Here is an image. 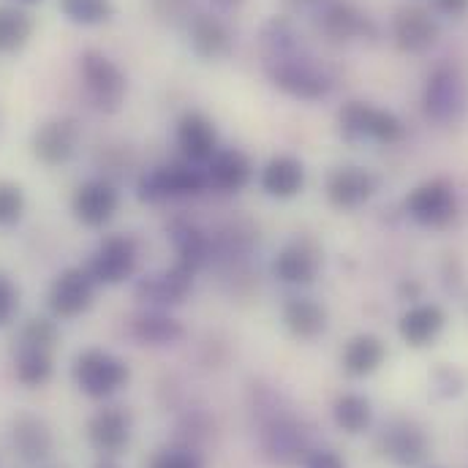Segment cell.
Returning <instances> with one entry per match:
<instances>
[{"label":"cell","mask_w":468,"mask_h":468,"mask_svg":"<svg viewBox=\"0 0 468 468\" xmlns=\"http://www.w3.org/2000/svg\"><path fill=\"white\" fill-rule=\"evenodd\" d=\"M25 216V191L16 183L0 180V227H14Z\"/></svg>","instance_id":"34"},{"label":"cell","mask_w":468,"mask_h":468,"mask_svg":"<svg viewBox=\"0 0 468 468\" xmlns=\"http://www.w3.org/2000/svg\"><path fill=\"white\" fill-rule=\"evenodd\" d=\"M403 207L414 224L425 229H444L458 216V194L447 177H431L409 191Z\"/></svg>","instance_id":"5"},{"label":"cell","mask_w":468,"mask_h":468,"mask_svg":"<svg viewBox=\"0 0 468 468\" xmlns=\"http://www.w3.org/2000/svg\"><path fill=\"white\" fill-rule=\"evenodd\" d=\"M188 44L202 60H221L232 52V33L218 16L194 14L188 19Z\"/></svg>","instance_id":"21"},{"label":"cell","mask_w":468,"mask_h":468,"mask_svg":"<svg viewBox=\"0 0 468 468\" xmlns=\"http://www.w3.org/2000/svg\"><path fill=\"white\" fill-rule=\"evenodd\" d=\"M207 186L218 188V191H242L253 175L250 158L237 150V147H218V153L207 161Z\"/></svg>","instance_id":"27"},{"label":"cell","mask_w":468,"mask_h":468,"mask_svg":"<svg viewBox=\"0 0 468 468\" xmlns=\"http://www.w3.org/2000/svg\"><path fill=\"white\" fill-rule=\"evenodd\" d=\"M439 22L436 16L422 5H406L392 19V38L400 52L406 55H422L439 41Z\"/></svg>","instance_id":"15"},{"label":"cell","mask_w":468,"mask_h":468,"mask_svg":"<svg viewBox=\"0 0 468 468\" xmlns=\"http://www.w3.org/2000/svg\"><path fill=\"white\" fill-rule=\"evenodd\" d=\"M169 239L177 250V261L186 264L188 270H199L210 261L213 256V242L210 237L202 232L199 227L188 224V221H175L169 227Z\"/></svg>","instance_id":"30"},{"label":"cell","mask_w":468,"mask_h":468,"mask_svg":"<svg viewBox=\"0 0 468 468\" xmlns=\"http://www.w3.org/2000/svg\"><path fill=\"white\" fill-rule=\"evenodd\" d=\"M289 3H292L294 8H308V5H319V3L324 5L327 0H289Z\"/></svg>","instance_id":"42"},{"label":"cell","mask_w":468,"mask_h":468,"mask_svg":"<svg viewBox=\"0 0 468 468\" xmlns=\"http://www.w3.org/2000/svg\"><path fill=\"white\" fill-rule=\"evenodd\" d=\"M425 115L436 122H455L466 115L468 88L463 74L455 66H439L425 82L422 90Z\"/></svg>","instance_id":"8"},{"label":"cell","mask_w":468,"mask_h":468,"mask_svg":"<svg viewBox=\"0 0 468 468\" xmlns=\"http://www.w3.org/2000/svg\"><path fill=\"white\" fill-rule=\"evenodd\" d=\"M147 468H205V463L191 447H164L150 458Z\"/></svg>","instance_id":"35"},{"label":"cell","mask_w":468,"mask_h":468,"mask_svg":"<svg viewBox=\"0 0 468 468\" xmlns=\"http://www.w3.org/2000/svg\"><path fill=\"white\" fill-rule=\"evenodd\" d=\"M128 333L133 341H139L144 346H175L186 338V327L175 316L164 314L161 308L131 316Z\"/></svg>","instance_id":"26"},{"label":"cell","mask_w":468,"mask_h":468,"mask_svg":"<svg viewBox=\"0 0 468 468\" xmlns=\"http://www.w3.org/2000/svg\"><path fill=\"white\" fill-rule=\"evenodd\" d=\"M80 77L88 99L101 112H117L128 93V80L115 60L99 49H88L80 55Z\"/></svg>","instance_id":"4"},{"label":"cell","mask_w":468,"mask_h":468,"mask_svg":"<svg viewBox=\"0 0 468 468\" xmlns=\"http://www.w3.org/2000/svg\"><path fill=\"white\" fill-rule=\"evenodd\" d=\"M136 264H139V250H136L133 237H128V234H110L93 250L88 270H90L96 283L117 286V283L128 281L136 272Z\"/></svg>","instance_id":"12"},{"label":"cell","mask_w":468,"mask_h":468,"mask_svg":"<svg viewBox=\"0 0 468 468\" xmlns=\"http://www.w3.org/2000/svg\"><path fill=\"white\" fill-rule=\"evenodd\" d=\"M33 36V19L27 11L14 5H0V55L19 52Z\"/></svg>","instance_id":"32"},{"label":"cell","mask_w":468,"mask_h":468,"mask_svg":"<svg viewBox=\"0 0 468 468\" xmlns=\"http://www.w3.org/2000/svg\"><path fill=\"white\" fill-rule=\"evenodd\" d=\"M283 324L297 341H314L327 330V308L314 297H289L283 305Z\"/></svg>","instance_id":"28"},{"label":"cell","mask_w":468,"mask_h":468,"mask_svg":"<svg viewBox=\"0 0 468 468\" xmlns=\"http://www.w3.org/2000/svg\"><path fill=\"white\" fill-rule=\"evenodd\" d=\"M378 450L387 461H392L400 468L420 466L428 452H431V441L425 436V431L406 417H392L381 433H378Z\"/></svg>","instance_id":"11"},{"label":"cell","mask_w":468,"mask_h":468,"mask_svg":"<svg viewBox=\"0 0 468 468\" xmlns=\"http://www.w3.org/2000/svg\"><path fill=\"white\" fill-rule=\"evenodd\" d=\"M55 346H58V327L49 319H30L22 333L14 354V373L16 381L25 387H44L55 370Z\"/></svg>","instance_id":"2"},{"label":"cell","mask_w":468,"mask_h":468,"mask_svg":"<svg viewBox=\"0 0 468 468\" xmlns=\"http://www.w3.org/2000/svg\"><path fill=\"white\" fill-rule=\"evenodd\" d=\"M387 359V346L381 338L370 335V333H362V335H354L349 344L344 346L341 354V365L344 370L354 376V378H365L370 373H376Z\"/></svg>","instance_id":"29"},{"label":"cell","mask_w":468,"mask_h":468,"mask_svg":"<svg viewBox=\"0 0 468 468\" xmlns=\"http://www.w3.org/2000/svg\"><path fill=\"white\" fill-rule=\"evenodd\" d=\"M19 311V289L11 283V278L0 275V327L11 324Z\"/></svg>","instance_id":"37"},{"label":"cell","mask_w":468,"mask_h":468,"mask_svg":"<svg viewBox=\"0 0 468 468\" xmlns=\"http://www.w3.org/2000/svg\"><path fill=\"white\" fill-rule=\"evenodd\" d=\"M319 25L333 41H351V38L373 36V22L349 0H327L322 5Z\"/></svg>","instance_id":"23"},{"label":"cell","mask_w":468,"mask_h":468,"mask_svg":"<svg viewBox=\"0 0 468 468\" xmlns=\"http://www.w3.org/2000/svg\"><path fill=\"white\" fill-rule=\"evenodd\" d=\"M80 142H82V128L74 117H52L36 128L30 147L41 164L63 166L77 155Z\"/></svg>","instance_id":"13"},{"label":"cell","mask_w":468,"mask_h":468,"mask_svg":"<svg viewBox=\"0 0 468 468\" xmlns=\"http://www.w3.org/2000/svg\"><path fill=\"white\" fill-rule=\"evenodd\" d=\"M71 373H74L77 387L88 398H96V400L112 398L115 392H120L128 384V376H131L128 365L120 356H115L112 351L104 349L82 351L74 359Z\"/></svg>","instance_id":"6"},{"label":"cell","mask_w":468,"mask_h":468,"mask_svg":"<svg viewBox=\"0 0 468 468\" xmlns=\"http://www.w3.org/2000/svg\"><path fill=\"white\" fill-rule=\"evenodd\" d=\"M341 133L346 142H378L395 144L403 139V122L389 110H378L365 101H349L338 112Z\"/></svg>","instance_id":"7"},{"label":"cell","mask_w":468,"mask_h":468,"mask_svg":"<svg viewBox=\"0 0 468 468\" xmlns=\"http://www.w3.org/2000/svg\"><path fill=\"white\" fill-rule=\"evenodd\" d=\"M261 450L272 463L289 466V463L305 461V455L314 447H311V439H308V431L303 428V422H297L289 414H272L261 425Z\"/></svg>","instance_id":"10"},{"label":"cell","mask_w":468,"mask_h":468,"mask_svg":"<svg viewBox=\"0 0 468 468\" xmlns=\"http://www.w3.org/2000/svg\"><path fill=\"white\" fill-rule=\"evenodd\" d=\"M93 468H120V463H117V455H101L99 458V463Z\"/></svg>","instance_id":"41"},{"label":"cell","mask_w":468,"mask_h":468,"mask_svg":"<svg viewBox=\"0 0 468 468\" xmlns=\"http://www.w3.org/2000/svg\"><path fill=\"white\" fill-rule=\"evenodd\" d=\"M303 468H346V461L335 452V450H327V447H314L305 461Z\"/></svg>","instance_id":"38"},{"label":"cell","mask_w":468,"mask_h":468,"mask_svg":"<svg viewBox=\"0 0 468 468\" xmlns=\"http://www.w3.org/2000/svg\"><path fill=\"white\" fill-rule=\"evenodd\" d=\"M322 270V250L311 239H294L283 245L272 261V275L289 286H308Z\"/></svg>","instance_id":"17"},{"label":"cell","mask_w":468,"mask_h":468,"mask_svg":"<svg viewBox=\"0 0 468 468\" xmlns=\"http://www.w3.org/2000/svg\"><path fill=\"white\" fill-rule=\"evenodd\" d=\"M261 63H264L270 82L292 99L319 101L333 90L330 74L305 52V47L297 52H289L283 58H272V60H261Z\"/></svg>","instance_id":"1"},{"label":"cell","mask_w":468,"mask_h":468,"mask_svg":"<svg viewBox=\"0 0 468 468\" xmlns=\"http://www.w3.org/2000/svg\"><path fill=\"white\" fill-rule=\"evenodd\" d=\"M177 147L183 150L186 161L207 164L218 153V131L213 120L202 112H186L177 120Z\"/></svg>","instance_id":"20"},{"label":"cell","mask_w":468,"mask_h":468,"mask_svg":"<svg viewBox=\"0 0 468 468\" xmlns=\"http://www.w3.org/2000/svg\"><path fill=\"white\" fill-rule=\"evenodd\" d=\"M245 0H213V5L216 8H221V11H234V8H239Z\"/></svg>","instance_id":"40"},{"label":"cell","mask_w":468,"mask_h":468,"mask_svg":"<svg viewBox=\"0 0 468 468\" xmlns=\"http://www.w3.org/2000/svg\"><path fill=\"white\" fill-rule=\"evenodd\" d=\"M378 188V180L362 166H338L327 177V199L338 210H356L362 207Z\"/></svg>","instance_id":"18"},{"label":"cell","mask_w":468,"mask_h":468,"mask_svg":"<svg viewBox=\"0 0 468 468\" xmlns=\"http://www.w3.org/2000/svg\"><path fill=\"white\" fill-rule=\"evenodd\" d=\"M120 194L110 180H88L71 197V213L80 224L99 229L115 218Z\"/></svg>","instance_id":"16"},{"label":"cell","mask_w":468,"mask_h":468,"mask_svg":"<svg viewBox=\"0 0 468 468\" xmlns=\"http://www.w3.org/2000/svg\"><path fill=\"white\" fill-rule=\"evenodd\" d=\"M96 300V281L88 267H66L49 286L47 303L55 319L71 322L90 311Z\"/></svg>","instance_id":"9"},{"label":"cell","mask_w":468,"mask_h":468,"mask_svg":"<svg viewBox=\"0 0 468 468\" xmlns=\"http://www.w3.org/2000/svg\"><path fill=\"white\" fill-rule=\"evenodd\" d=\"M207 188V175L205 169H197L191 161H175V164H161L147 169L139 177L136 197L142 202H166V199H186L197 197Z\"/></svg>","instance_id":"3"},{"label":"cell","mask_w":468,"mask_h":468,"mask_svg":"<svg viewBox=\"0 0 468 468\" xmlns=\"http://www.w3.org/2000/svg\"><path fill=\"white\" fill-rule=\"evenodd\" d=\"M444 324H447V314L436 303H417L400 316L398 333L409 346L425 349L441 335Z\"/></svg>","instance_id":"22"},{"label":"cell","mask_w":468,"mask_h":468,"mask_svg":"<svg viewBox=\"0 0 468 468\" xmlns=\"http://www.w3.org/2000/svg\"><path fill=\"white\" fill-rule=\"evenodd\" d=\"M194 289V270H188L186 264H175L166 267L161 272H150L144 278H139L136 283V297L153 308H169V305H180Z\"/></svg>","instance_id":"14"},{"label":"cell","mask_w":468,"mask_h":468,"mask_svg":"<svg viewBox=\"0 0 468 468\" xmlns=\"http://www.w3.org/2000/svg\"><path fill=\"white\" fill-rule=\"evenodd\" d=\"M58 8L71 25H82V27L104 25L115 16L112 0H58Z\"/></svg>","instance_id":"33"},{"label":"cell","mask_w":468,"mask_h":468,"mask_svg":"<svg viewBox=\"0 0 468 468\" xmlns=\"http://www.w3.org/2000/svg\"><path fill=\"white\" fill-rule=\"evenodd\" d=\"M333 420L335 425L349 433V436H359L370 428L373 422V409L370 400L359 392H346L333 403Z\"/></svg>","instance_id":"31"},{"label":"cell","mask_w":468,"mask_h":468,"mask_svg":"<svg viewBox=\"0 0 468 468\" xmlns=\"http://www.w3.org/2000/svg\"><path fill=\"white\" fill-rule=\"evenodd\" d=\"M431 381H433V389H436L441 398H455V395H461L463 387H466V376H463L458 367H452V365L436 367L433 376H431Z\"/></svg>","instance_id":"36"},{"label":"cell","mask_w":468,"mask_h":468,"mask_svg":"<svg viewBox=\"0 0 468 468\" xmlns=\"http://www.w3.org/2000/svg\"><path fill=\"white\" fill-rule=\"evenodd\" d=\"M19 3H25V5H33V3H41V0H19Z\"/></svg>","instance_id":"43"},{"label":"cell","mask_w":468,"mask_h":468,"mask_svg":"<svg viewBox=\"0 0 468 468\" xmlns=\"http://www.w3.org/2000/svg\"><path fill=\"white\" fill-rule=\"evenodd\" d=\"M88 441L99 455H120L131 441V417L120 406L96 411L88 422Z\"/></svg>","instance_id":"19"},{"label":"cell","mask_w":468,"mask_h":468,"mask_svg":"<svg viewBox=\"0 0 468 468\" xmlns=\"http://www.w3.org/2000/svg\"><path fill=\"white\" fill-rule=\"evenodd\" d=\"M11 444L16 450V455L27 463H41L49 458L52 447H55V439H52V431L49 425L41 420V417H33V414H19L14 422H11Z\"/></svg>","instance_id":"24"},{"label":"cell","mask_w":468,"mask_h":468,"mask_svg":"<svg viewBox=\"0 0 468 468\" xmlns=\"http://www.w3.org/2000/svg\"><path fill=\"white\" fill-rule=\"evenodd\" d=\"M261 191L272 199H292L305 186V166L294 155H275L264 164L259 175Z\"/></svg>","instance_id":"25"},{"label":"cell","mask_w":468,"mask_h":468,"mask_svg":"<svg viewBox=\"0 0 468 468\" xmlns=\"http://www.w3.org/2000/svg\"><path fill=\"white\" fill-rule=\"evenodd\" d=\"M436 8L447 16H461L468 11V0H436Z\"/></svg>","instance_id":"39"}]
</instances>
